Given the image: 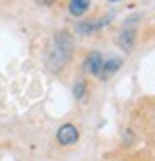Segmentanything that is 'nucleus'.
Segmentation results:
<instances>
[{"mask_svg":"<svg viewBox=\"0 0 155 161\" xmlns=\"http://www.w3.org/2000/svg\"><path fill=\"white\" fill-rule=\"evenodd\" d=\"M77 140H79V130H77L75 125L67 123V125L60 127V130H57V142L61 146H71V144L77 142Z\"/></svg>","mask_w":155,"mask_h":161,"instance_id":"2","label":"nucleus"},{"mask_svg":"<svg viewBox=\"0 0 155 161\" xmlns=\"http://www.w3.org/2000/svg\"><path fill=\"white\" fill-rule=\"evenodd\" d=\"M121 65H123V59H121V58H109L107 62H104V67H102L100 77H102V79L111 77L113 73H117V71L121 69Z\"/></svg>","mask_w":155,"mask_h":161,"instance_id":"6","label":"nucleus"},{"mask_svg":"<svg viewBox=\"0 0 155 161\" xmlns=\"http://www.w3.org/2000/svg\"><path fill=\"white\" fill-rule=\"evenodd\" d=\"M102 67H104V56H102V52H92L84 59V71H88L94 77H100Z\"/></svg>","mask_w":155,"mask_h":161,"instance_id":"3","label":"nucleus"},{"mask_svg":"<svg viewBox=\"0 0 155 161\" xmlns=\"http://www.w3.org/2000/svg\"><path fill=\"white\" fill-rule=\"evenodd\" d=\"M134 42H136V31L130 29V27H125L119 35V46L126 52H130L134 48Z\"/></svg>","mask_w":155,"mask_h":161,"instance_id":"5","label":"nucleus"},{"mask_svg":"<svg viewBox=\"0 0 155 161\" xmlns=\"http://www.w3.org/2000/svg\"><path fill=\"white\" fill-rule=\"evenodd\" d=\"M54 44H56L54 56L57 58V64H56V65H61L65 59L69 58V54L73 52V40H71V35H69L67 31H60V33L54 36Z\"/></svg>","mask_w":155,"mask_h":161,"instance_id":"1","label":"nucleus"},{"mask_svg":"<svg viewBox=\"0 0 155 161\" xmlns=\"http://www.w3.org/2000/svg\"><path fill=\"white\" fill-rule=\"evenodd\" d=\"M88 8H90V2H88V0H71V2H69V12H71V15H83V14H86Z\"/></svg>","mask_w":155,"mask_h":161,"instance_id":"7","label":"nucleus"},{"mask_svg":"<svg viewBox=\"0 0 155 161\" xmlns=\"http://www.w3.org/2000/svg\"><path fill=\"white\" fill-rule=\"evenodd\" d=\"M84 92H86V83H84V80H79V83L73 86V94H75L77 100H81L84 96Z\"/></svg>","mask_w":155,"mask_h":161,"instance_id":"8","label":"nucleus"},{"mask_svg":"<svg viewBox=\"0 0 155 161\" xmlns=\"http://www.w3.org/2000/svg\"><path fill=\"white\" fill-rule=\"evenodd\" d=\"M111 19V15L109 17H105V19H94V21H81V23H77V33L79 35H88V33H94V31H98V29H102L107 21Z\"/></svg>","mask_w":155,"mask_h":161,"instance_id":"4","label":"nucleus"}]
</instances>
